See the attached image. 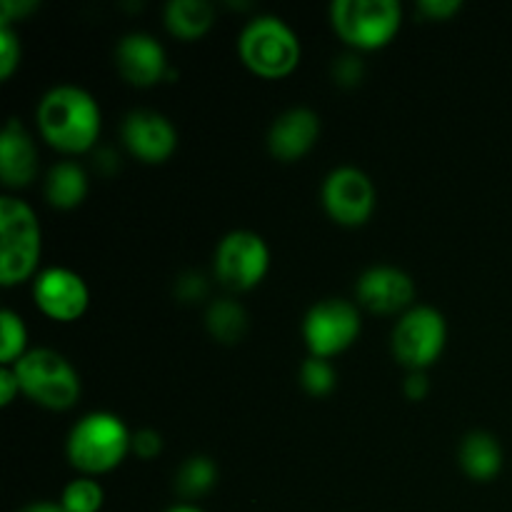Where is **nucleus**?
I'll use <instances>...</instances> for the list:
<instances>
[{"mask_svg": "<svg viewBox=\"0 0 512 512\" xmlns=\"http://www.w3.org/2000/svg\"><path fill=\"white\" fill-rule=\"evenodd\" d=\"M88 193V178H85L83 168L75 163H58L48 175L45 183V195H48L50 205L58 210H73L78 208Z\"/></svg>", "mask_w": 512, "mask_h": 512, "instance_id": "nucleus-18", "label": "nucleus"}, {"mask_svg": "<svg viewBox=\"0 0 512 512\" xmlns=\"http://www.w3.org/2000/svg\"><path fill=\"white\" fill-rule=\"evenodd\" d=\"M13 368L20 390L50 410L73 408L80 395V378L73 365L55 350H30Z\"/></svg>", "mask_w": 512, "mask_h": 512, "instance_id": "nucleus-4", "label": "nucleus"}, {"mask_svg": "<svg viewBox=\"0 0 512 512\" xmlns=\"http://www.w3.org/2000/svg\"><path fill=\"white\" fill-rule=\"evenodd\" d=\"M35 145L18 125V120H10L0 135V175L8 188H23L35 178Z\"/></svg>", "mask_w": 512, "mask_h": 512, "instance_id": "nucleus-16", "label": "nucleus"}, {"mask_svg": "<svg viewBox=\"0 0 512 512\" xmlns=\"http://www.w3.org/2000/svg\"><path fill=\"white\" fill-rule=\"evenodd\" d=\"M415 285L408 273L398 268H370L358 280V300L373 313L390 315L413 303Z\"/></svg>", "mask_w": 512, "mask_h": 512, "instance_id": "nucleus-13", "label": "nucleus"}, {"mask_svg": "<svg viewBox=\"0 0 512 512\" xmlns=\"http://www.w3.org/2000/svg\"><path fill=\"white\" fill-rule=\"evenodd\" d=\"M165 23L178 38L195 40L213 25V5L205 0H173L165 8Z\"/></svg>", "mask_w": 512, "mask_h": 512, "instance_id": "nucleus-19", "label": "nucleus"}, {"mask_svg": "<svg viewBox=\"0 0 512 512\" xmlns=\"http://www.w3.org/2000/svg\"><path fill=\"white\" fill-rule=\"evenodd\" d=\"M25 343H28V330H25L23 320L13 310H3L0 313V360H3V368L15 365L23 358Z\"/></svg>", "mask_w": 512, "mask_h": 512, "instance_id": "nucleus-21", "label": "nucleus"}, {"mask_svg": "<svg viewBox=\"0 0 512 512\" xmlns=\"http://www.w3.org/2000/svg\"><path fill=\"white\" fill-rule=\"evenodd\" d=\"M268 265V245L250 230H235L225 235L215 253V275L230 290L255 288L268 273Z\"/></svg>", "mask_w": 512, "mask_h": 512, "instance_id": "nucleus-8", "label": "nucleus"}, {"mask_svg": "<svg viewBox=\"0 0 512 512\" xmlns=\"http://www.w3.org/2000/svg\"><path fill=\"white\" fill-rule=\"evenodd\" d=\"M448 328L435 308H413L393 330V353L405 368L420 373L443 353Z\"/></svg>", "mask_w": 512, "mask_h": 512, "instance_id": "nucleus-7", "label": "nucleus"}, {"mask_svg": "<svg viewBox=\"0 0 512 512\" xmlns=\"http://www.w3.org/2000/svg\"><path fill=\"white\" fill-rule=\"evenodd\" d=\"M178 295L183 300H198L200 295H205V283L198 275H185L178 283Z\"/></svg>", "mask_w": 512, "mask_h": 512, "instance_id": "nucleus-29", "label": "nucleus"}, {"mask_svg": "<svg viewBox=\"0 0 512 512\" xmlns=\"http://www.w3.org/2000/svg\"><path fill=\"white\" fill-rule=\"evenodd\" d=\"M208 330L220 343H238L248 330V315L235 300H218L208 310Z\"/></svg>", "mask_w": 512, "mask_h": 512, "instance_id": "nucleus-20", "label": "nucleus"}, {"mask_svg": "<svg viewBox=\"0 0 512 512\" xmlns=\"http://www.w3.org/2000/svg\"><path fill=\"white\" fill-rule=\"evenodd\" d=\"M118 68L128 83L148 88L168 75V60L158 40L145 33H133L120 40Z\"/></svg>", "mask_w": 512, "mask_h": 512, "instance_id": "nucleus-14", "label": "nucleus"}, {"mask_svg": "<svg viewBox=\"0 0 512 512\" xmlns=\"http://www.w3.org/2000/svg\"><path fill=\"white\" fill-rule=\"evenodd\" d=\"M403 10L395 0H335L330 23L348 45L360 50H378L388 45L400 30Z\"/></svg>", "mask_w": 512, "mask_h": 512, "instance_id": "nucleus-6", "label": "nucleus"}, {"mask_svg": "<svg viewBox=\"0 0 512 512\" xmlns=\"http://www.w3.org/2000/svg\"><path fill=\"white\" fill-rule=\"evenodd\" d=\"M360 333V315L345 300H323L305 315L303 335L313 358L328 360L355 343Z\"/></svg>", "mask_w": 512, "mask_h": 512, "instance_id": "nucleus-9", "label": "nucleus"}, {"mask_svg": "<svg viewBox=\"0 0 512 512\" xmlns=\"http://www.w3.org/2000/svg\"><path fill=\"white\" fill-rule=\"evenodd\" d=\"M123 140L135 158L145 163H163L178 145L173 123L153 110H135L123 123Z\"/></svg>", "mask_w": 512, "mask_h": 512, "instance_id": "nucleus-12", "label": "nucleus"}, {"mask_svg": "<svg viewBox=\"0 0 512 512\" xmlns=\"http://www.w3.org/2000/svg\"><path fill=\"white\" fill-rule=\"evenodd\" d=\"M40 255V225L18 198L0 200V280L5 288L28 280Z\"/></svg>", "mask_w": 512, "mask_h": 512, "instance_id": "nucleus-3", "label": "nucleus"}, {"mask_svg": "<svg viewBox=\"0 0 512 512\" xmlns=\"http://www.w3.org/2000/svg\"><path fill=\"white\" fill-rule=\"evenodd\" d=\"M133 445L123 420L110 413H90L70 430L68 458L85 475L108 473L118 468Z\"/></svg>", "mask_w": 512, "mask_h": 512, "instance_id": "nucleus-2", "label": "nucleus"}, {"mask_svg": "<svg viewBox=\"0 0 512 512\" xmlns=\"http://www.w3.org/2000/svg\"><path fill=\"white\" fill-rule=\"evenodd\" d=\"M420 10H423L428 18H435V20H445L450 18L453 13H458L460 10V3L458 0H423V3L418 5Z\"/></svg>", "mask_w": 512, "mask_h": 512, "instance_id": "nucleus-28", "label": "nucleus"}, {"mask_svg": "<svg viewBox=\"0 0 512 512\" xmlns=\"http://www.w3.org/2000/svg\"><path fill=\"white\" fill-rule=\"evenodd\" d=\"M300 383L308 390L310 395H328L335 388V370L330 368L328 360L323 358H310L305 360L303 368H300Z\"/></svg>", "mask_w": 512, "mask_h": 512, "instance_id": "nucleus-24", "label": "nucleus"}, {"mask_svg": "<svg viewBox=\"0 0 512 512\" xmlns=\"http://www.w3.org/2000/svg\"><path fill=\"white\" fill-rule=\"evenodd\" d=\"M18 512H65V510L60 503H30Z\"/></svg>", "mask_w": 512, "mask_h": 512, "instance_id": "nucleus-32", "label": "nucleus"}, {"mask_svg": "<svg viewBox=\"0 0 512 512\" xmlns=\"http://www.w3.org/2000/svg\"><path fill=\"white\" fill-rule=\"evenodd\" d=\"M320 133V120L313 110L293 108L280 115L268 135L270 153L278 160H298L315 145Z\"/></svg>", "mask_w": 512, "mask_h": 512, "instance_id": "nucleus-15", "label": "nucleus"}, {"mask_svg": "<svg viewBox=\"0 0 512 512\" xmlns=\"http://www.w3.org/2000/svg\"><path fill=\"white\" fill-rule=\"evenodd\" d=\"M38 125L53 148L63 153H83L98 140L100 110L90 93L75 85H60L40 100Z\"/></svg>", "mask_w": 512, "mask_h": 512, "instance_id": "nucleus-1", "label": "nucleus"}, {"mask_svg": "<svg viewBox=\"0 0 512 512\" xmlns=\"http://www.w3.org/2000/svg\"><path fill=\"white\" fill-rule=\"evenodd\" d=\"M130 450H135L140 458L153 460L155 455L163 450V438H160L155 430H140L138 435H133V445H130Z\"/></svg>", "mask_w": 512, "mask_h": 512, "instance_id": "nucleus-27", "label": "nucleus"}, {"mask_svg": "<svg viewBox=\"0 0 512 512\" xmlns=\"http://www.w3.org/2000/svg\"><path fill=\"white\" fill-rule=\"evenodd\" d=\"M15 390H20L18 378H15L13 368H3L0 370V403L10 405L15 398Z\"/></svg>", "mask_w": 512, "mask_h": 512, "instance_id": "nucleus-30", "label": "nucleus"}, {"mask_svg": "<svg viewBox=\"0 0 512 512\" xmlns=\"http://www.w3.org/2000/svg\"><path fill=\"white\" fill-rule=\"evenodd\" d=\"M20 60V43L10 25H0V78H10L13 70L18 68Z\"/></svg>", "mask_w": 512, "mask_h": 512, "instance_id": "nucleus-25", "label": "nucleus"}, {"mask_svg": "<svg viewBox=\"0 0 512 512\" xmlns=\"http://www.w3.org/2000/svg\"><path fill=\"white\" fill-rule=\"evenodd\" d=\"M405 393H408L410 400H423L425 395H428V380H425V375H410V378L405 380Z\"/></svg>", "mask_w": 512, "mask_h": 512, "instance_id": "nucleus-31", "label": "nucleus"}, {"mask_svg": "<svg viewBox=\"0 0 512 512\" xmlns=\"http://www.w3.org/2000/svg\"><path fill=\"white\" fill-rule=\"evenodd\" d=\"M460 465L473 480H493L503 465V450L498 440L488 433H473L463 440Z\"/></svg>", "mask_w": 512, "mask_h": 512, "instance_id": "nucleus-17", "label": "nucleus"}, {"mask_svg": "<svg viewBox=\"0 0 512 512\" xmlns=\"http://www.w3.org/2000/svg\"><path fill=\"white\" fill-rule=\"evenodd\" d=\"M168 512H203V510L195 508V505H178V508H170Z\"/></svg>", "mask_w": 512, "mask_h": 512, "instance_id": "nucleus-33", "label": "nucleus"}, {"mask_svg": "<svg viewBox=\"0 0 512 512\" xmlns=\"http://www.w3.org/2000/svg\"><path fill=\"white\" fill-rule=\"evenodd\" d=\"M240 58L260 78H285L300 63V43L288 23L273 15L253 20L240 35Z\"/></svg>", "mask_w": 512, "mask_h": 512, "instance_id": "nucleus-5", "label": "nucleus"}, {"mask_svg": "<svg viewBox=\"0 0 512 512\" xmlns=\"http://www.w3.org/2000/svg\"><path fill=\"white\" fill-rule=\"evenodd\" d=\"M323 205L335 223L355 228L373 215L375 188L363 170L338 168L325 180Z\"/></svg>", "mask_w": 512, "mask_h": 512, "instance_id": "nucleus-10", "label": "nucleus"}, {"mask_svg": "<svg viewBox=\"0 0 512 512\" xmlns=\"http://www.w3.org/2000/svg\"><path fill=\"white\" fill-rule=\"evenodd\" d=\"M103 488L100 483L90 478L73 480L68 488L63 490V498H60V505H63L65 512H98L103 508Z\"/></svg>", "mask_w": 512, "mask_h": 512, "instance_id": "nucleus-23", "label": "nucleus"}, {"mask_svg": "<svg viewBox=\"0 0 512 512\" xmlns=\"http://www.w3.org/2000/svg\"><path fill=\"white\" fill-rule=\"evenodd\" d=\"M215 485V465L210 458H190L178 473V490L185 498L205 495Z\"/></svg>", "mask_w": 512, "mask_h": 512, "instance_id": "nucleus-22", "label": "nucleus"}, {"mask_svg": "<svg viewBox=\"0 0 512 512\" xmlns=\"http://www.w3.org/2000/svg\"><path fill=\"white\" fill-rule=\"evenodd\" d=\"M333 75L340 85H358L363 80V63L353 55L338 58V63L333 65Z\"/></svg>", "mask_w": 512, "mask_h": 512, "instance_id": "nucleus-26", "label": "nucleus"}, {"mask_svg": "<svg viewBox=\"0 0 512 512\" xmlns=\"http://www.w3.org/2000/svg\"><path fill=\"white\" fill-rule=\"evenodd\" d=\"M33 295L38 308L48 318L73 323L88 310V285L78 273L68 268H48L35 278Z\"/></svg>", "mask_w": 512, "mask_h": 512, "instance_id": "nucleus-11", "label": "nucleus"}]
</instances>
